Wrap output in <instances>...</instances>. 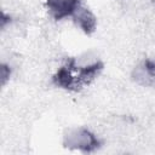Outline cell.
Returning <instances> with one entry per match:
<instances>
[{
  "mask_svg": "<svg viewBox=\"0 0 155 155\" xmlns=\"http://www.w3.org/2000/svg\"><path fill=\"white\" fill-rule=\"evenodd\" d=\"M10 75H11V69L7 64H1V85L4 86L6 84V81L10 79Z\"/></svg>",
  "mask_w": 155,
  "mask_h": 155,
  "instance_id": "5",
  "label": "cell"
},
{
  "mask_svg": "<svg viewBox=\"0 0 155 155\" xmlns=\"http://www.w3.org/2000/svg\"><path fill=\"white\" fill-rule=\"evenodd\" d=\"M80 6L81 0H46V7L56 21L73 16Z\"/></svg>",
  "mask_w": 155,
  "mask_h": 155,
  "instance_id": "3",
  "label": "cell"
},
{
  "mask_svg": "<svg viewBox=\"0 0 155 155\" xmlns=\"http://www.w3.org/2000/svg\"><path fill=\"white\" fill-rule=\"evenodd\" d=\"M153 4H154V6H155V0H153Z\"/></svg>",
  "mask_w": 155,
  "mask_h": 155,
  "instance_id": "7",
  "label": "cell"
},
{
  "mask_svg": "<svg viewBox=\"0 0 155 155\" xmlns=\"http://www.w3.org/2000/svg\"><path fill=\"white\" fill-rule=\"evenodd\" d=\"M63 144L70 149H79L82 151H93L101 147V140L87 128H71L64 134Z\"/></svg>",
  "mask_w": 155,
  "mask_h": 155,
  "instance_id": "2",
  "label": "cell"
},
{
  "mask_svg": "<svg viewBox=\"0 0 155 155\" xmlns=\"http://www.w3.org/2000/svg\"><path fill=\"white\" fill-rule=\"evenodd\" d=\"M10 22H11V17L7 16L5 12H2V13H1V27L5 28L6 23H10Z\"/></svg>",
  "mask_w": 155,
  "mask_h": 155,
  "instance_id": "6",
  "label": "cell"
},
{
  "mask_svg": "<svg viewBox=\"0 0 155 155\" xmlns=\"http://www.w3.org/2000/svg\"><path fill=\"white\" fill-rule=\"evenodd\" d=\"M102 69V62H96L86 67H78L74 58H67L65 63L53 75L52 81L58 87L69 91H80L84 86L92 82Z\"/></svg>",
  "mask_w": 155,
  "mask_h": 155,
  "instance_id": "1",
  "label": "cell"
},
{
  "mask_svg": "<svg viewBox=\"0 0 155 155\" xmlns=\"http://www.w3.org/2000/svg\"><path fill=\"white\" fill-rule=\"evenodd\" d=\"M73 18H74V22L82 29V31L85 34L91 35L96 30L97 19H96L94 15L88 8L80 6L76 10V12L73 15Z\"/></svg>",
  "mask_w": 155,
  "mask_h": 155,
  "instance_id": "4",
  "label": "cell"
}]
</instances>
